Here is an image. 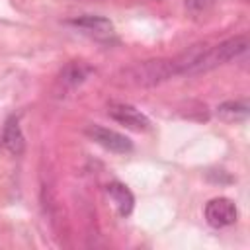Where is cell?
Segmentation results:
<instances>
[{"mask_svg":"<svg viewBox=\"0 0 250 250\" xmlns=\"http://www.w3.org/2000/svg\"><path fill=\"white\" fill-rule=\"evenodd\" d=\"M248 49V35H236L230 39H225L213 47H203L201 55L197 57V61L193 62V66L189 68V74H201V72H209L221 64H227L229 61L244 55Z\"/></svg>","mask_w":250,"mask_h":250,"instance_id":"6da1fadb","label":"cell"},{"mask_svg":"<svg viewBox=\"0 0 250 250\" xmlns=\"http://www.w3.org/2000/svg\"><path fill=\"white\" fill-rule=\"evenodd\" d=\"M172 76H176L172 59H150V61L135 62L133 66L125 68L121 72V78H123L121 82L127 86L148 88V86L162 84V82L170 80Z\"/></svg>","mask_w":250,"mask_h":250,"instance_id":"7a4b0ae2","label":"cell"},{"mask_svg":"<svg viewBox=\"0 0 250 250\" xmlns=\"http://www.w3.org/2000/svg\"><path fill=\"white\" fill-rule=\"evenodd\" d=\"M107 115L125 125L127 129H133V131H148L150 129V121L148 117L139 111L137 107H133L131 104H123V102H111L107 104Z\"/></svg>","mask_w":250,"mask_h":250,"instance_id":"3957f363","label":"cell"},{"mask_svg":"<svg viewBox=\"0 0 250 250\" xmlns=\"http://www.w3.org/2000/svg\"><path fill=\"white\" fill-rule=\"evenodd\" d=\"M86 135L98 143L100 146L111 150V152H117V154H125V152H131L133 150V143L131 139H127L125 135L113 131V129H107V127H102V125H88L86 129Z\"/></svg>","mask_w":250,"mask_h":250,"instance_id":"277c9868","label":"cell"},{"mask_svg":"<svg viewBox=\"0 0 250 250\" xmlns=\"http://www.w3.org/2000/svg\"><path fill=\"white\" fill-rule=\"evenodd\" d=\"M205 219L215 229H225V227L234 225L238 219L234 201H230L229 197H213L205 205Z\"/></svg>","mask_w":250,"mask_h":250,"instance_id":"5b68a950","label":"cell"},{"mask_svg":"<svg viewBox=\"0 0 250 250\" xmlns=\"http://www.w3.org/2000/svg\"><path fill=\"white\" fill-rule=\"evenodd\" d=\"M72 25H76L78 29H82L86 35L98 39V41H111L115 37L113 31V23L107 18L102 16H82L70 21Z\"/></svg>","mask_w":250,"mask_h":250,"instance_id":"8992f818","label":"cell"},{"mask_svg":"<svg viewBox=\"0 0 250 250\" xmlns=\"http://www.w3.org/2000/svg\"><path fill=\"white\" fill-rule=\"evenodd\" d=\"M105 195H107L111 207L115 209V213H117L119 217L131 215L133 205H135V197H133L131 189H129L125 184H121V182H111V184H107Z\"/></svg>","mask_w":250,"mask_h":250,"instance_id":"52a82bcc","label":"cell"},{"mask_svg":"<svg viewBox=\"0 0 250 250\" xmlns=\"http://www.w3.org/2000/svg\"><path fill=\"white\" fill-rule=\"evenodd\" d=\"M90 72H92V68L88 64L80 62V61H74V62H70V64L64 66V70L59 76V84L61 86H66V88H76L78 84H82L88 78Z\"/></svg>","mask_w":250,"mask_h":250,"instance_id":"ba28073f","label":"cell"},{"mask_svg":"<svg viewBox=\"0 0 250 250\" xmlns=\"http://www.w3.org/2000/svg\"><path fill=\"white\" fill-rule=\"evenodd\" d=\"M2 143L12 154H21L23 152V145L25 143H23V135H21V129H20L16 117H10L6 121L4 131H2Z\"/></svg>","mask_w":250,"mask_h":250,"instance_id":"9c48e42d","label":"cell"},{"mask_svg":"<svg viewBox=\"0 0 250 250\" xmlns=\"http://www.w3.org/2000/svg\"><path fill=\"white\" fill-rule=\"evenodd\" d=\"M217 115L225 121H238L248 115V104L246 102H225L217 107Z\"/></svg>","mask_w":250,"mask_h":250,"instance_id":"30bf717a","label":"cell"},{"mask_svg":"<svg viewBox=\"0 0 250 250\" xmlns=\"http://www.w3.org/2000/svg\"><path fill=\"white\" fill-rule=\"evenodd\" d=\"M217 0H186V8L189 10V14L199 16V14H207Z\"/></svg>","mask_w":250,"mask_h":250,"instance_id":"8fae6325","label":"cell"}]
</instances>
